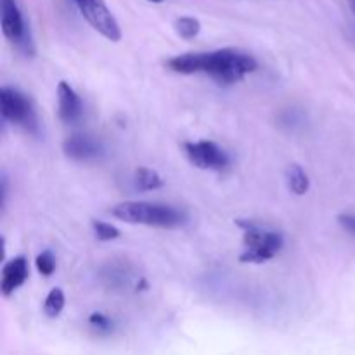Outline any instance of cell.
I'll return each instance as SVG.
<instances>
[{"label":"cell","instance_id":"16","mask_svg":"<svg viewBox=\"0 0 355 355\" xmlns=\"http://www.w3.org/2000/svg\"><path fill=\"white\" fill-rule=\"evenodd\" d=\"M92 229L99 241H113V239L120 238V231L107 222L92 220Z\"/></svg>","mask_w":355,"mask_h":355},{"label":"cell","instance_id":"8","mask_svg":"<svg viewBox=\"0 0 355 355\" xmlns=\"http://www.w3.org/2000/svg\"><path fill=\"white\" fill-rule=\"evenodd\" d=\"M62 151L73 162L89 163L99 159L103 156L104 149L101 146V142L97 139H94L92 135L73 134L71 137H68L64 141Z\"/></svg>","mask_w":355,"mask_h":355},{"label":"cell","instance_id":"6","mask_svg":"<svg viewBox=\"0 0 355 355\" xmlns=\"http://www.w3.org/2000/svg\"><path fill=\"white\" fill-rule=\"evenodd\" d=\"M184 153L196 168L220 172L229 166V156L214 141L184 142Z\"/></svg>","mask_w":355,"mask_h":355},{"label":"cell","instance_id":"7","mask_svg":"<svg viewBox=\"0 0 355 355\" xmlns=\"http://www.w3.org/2000/svg\"><path fill=\"white\" fill-rule=\"evenodd\" d=\"M0 12H2V31L6 38L23 49L24 52H31V38L28 31L24 17L17 7L16 0H0Z\"/></svg>","mask_w":355,"mask_h":355},{"label":"cell","instance_id":"11","mask_svg":"<svg viewBox=\"0 0 355 355\" xmlns=\"http://www.w3.org/2000/svg\"><path fill=\"white\" fill-rule=\"evenodd\" d=\"M134 277L135 276L132 272L130 266L125 263V260H121V262L113 260V262L106 263L103 267V270H101V279H103V283L107 288L116 291H123L127 288H130L132 283H134Z\"/></svg>","mask_w":355,"mask_h":355},{"label":"cell","instance_id":"14","mask_svg":"<svg viewBox=\"0 0 355 355\" xmlns=\"http://www.w3.org/2000/svg\"><path fill=\"white\" fill-rule=\"evenodd\" d=\"M64 304H66V298H64V293H62V290L61 288H54V290L47 295V298H45L44 302L45 315L52 319L58 318V315L62 312V309H64Z\"/></svg>","mask_w":355,"mask_h":355},{"label":"cell","instance_id":"17","mask_svg":"<svg viewBox=\"0 0 355 355\" xmlns=\"http://www.w3.org/2000/svg\"><path fill=\"white\" fill-rule=\"evenodd\" d=\"M35 266H37V270L42 274V276L49 277L54 274L55 270V259L51 252H42L40 255L35 260Z\"/></svg>","mask_w":355,"mask_h":355},{"label":"cell","instance_id":"15","mask_svg":"<svg viewBox=\"0 0 355 355\" xmlns=\"http://www.w3.org/2000/svg\"><path fill=\"white\" fill-rule=\"evenodd\" d=\"M175 31L184 40H191V38L198 37V33L201 31V23L196 17L182 16L175 21Z\"/></svg>","mask_w":355,"mask_h":355},{"label":"cell","instance_id":"9","mask_svg":"<svg viewBox=\"0 0 355 355\" xmlns=\"http://www.w3.org/2000/svg\"><path fill=\"white\" fill-rule=\"evenodd\" d=\"M30 276L28 260L24 257H14L12 260L6 262L2 269V279H0V290L3 297H10L16 290H19L26 283Z\"/></svg>","mask_w":355,"mask_h":355},{"label":"cell","instance_id":"12","mask_svg":"<svg viewBox=\"0 0 355 355\" xmlns=\"http://www.w3.org/2000/svg\"><path fill=\"white\" fill-rule=\"evenodd\" d=\"M286 184L291 193H295L297 196H304L311 187V179L300 165H290L286 170Z\"/></svg>","mask_w":355,"mask_h":355},{"label":"cell","instance_id":"4","mask_svg":"<svg viewBox=\"0 0 355 355\" xmlns=\"http://www.w3.org/2000/svg\"><path fill=\"white\" fill-rule=\"evenodd\" d=\"M0 113H2L3 121L23 127L28 132H37L38 120L33 103L21 90L14 87L0 89Z\"/></svg>","mask_w":355,"mask_h":355},{"label":"cell","instance_id":"3","mask_svg":"<svg viewBox=\"0 0 355 355\" xmlns=\"http://www.w3.org/2000/svg\"><path fill=\"white\" fill-rule=\"evenodd\" d=\"M239 227H243V245L245 252L241 253L239 260L243 263H263L279 255L284 246V238L281 232L267 229L263 225L252 220H238Z\"/></svg>","mask_w":355,"mask_h":355},{"label":"cell","instance_id":"21","mask_svg":"<svg viewBox=\"0 0 355 355\" xmlns=\"http://www.w3.org/2000/svg\"><path fill=\"white\" fill-rule=\"evenodd\" d=\"M148 2H153V3H159V2H163V0H148Z\"/></svg>","mask_w":355,"mask_h":355},{"label":"cell","instance_id":"5","mask_svg":"<svg viewBox=\"0 0 355 355\" xmlns=\"http://www.w3.org/2000/svg\"><path fill=\"white\" fill-rule=\"evenodd\" d=\"M78 7L80 14L85 17L87 23L99 31L104 38L111 42H118L121 38V30L118 21L107 9L104 0H73Z\"/></svg>","mask_w":355,"mask_h":355},{"label":"cell","instance_id":"13","mask_svg":"<svg viewBox=\"0 0 355 355\" xmlns=\"http://www.w3.org/2000/svg\"><path fill=\"white\" fill-rule=\"evenodd\" d=\"M163 186V179L158 172L151 168H137L135 170V175H134V187L137 191H155L159 189Z\"/></svg>","mask_w":355,"mask_h":355},{"label":"cell","instance_id":"19","mask_svg":"<svg viewBox=\"0 0 355 355\" xmlns=\"http://www.w3.org/2000/svg\"><path fill=\"white\" fill-rule=\"evenodd\" d=\"M338 224L343 231L349 232L350 236H354L355 238V215H352V214L338 215Z\"/></svg>","mask_w":355,"mask_h":355},{"label":"cell","instance_id":"20","mask_svg":"<svg viewBox=\"0 0 355 355\" xmlns=\"http://www.w3.org/2000/svg\"><path fill=\"white\" fill-rule=\"evenodd\" d=\"M349 3H350V7H352V10H354V14H355V0H349Z\"/></svg>","mask_w":355,"mask_h":355},{"label":"cell","instance_id":"18","mask_svg":"<svg viewBox=\"0 0 355 355\" xmlns=\"http://www.w3.org/2000/svg\"><path fill=\"white\" fill-rule=\"evenodd\" d=\"M89 324L92 326V328L96 329L97 333H103V335H110V333L113 331V328H114L113 321H111V319L107 318V315L99 314V312H97V314L90 315V318H89Z\"/></svg>","mask_w":355,"mask_h":355},{"label":"cell","instance_id":"2","mask_svg":"<svg viewBox=\"0 0 355 355\" xmlns=\"http://www.w3.org/2000/svg\"><path fill=\"white\" fill-rule=\"evenodd\" d=\"M110 214L127 224L158 229H177L187 222V215L179 208L166 203H151V201H123L114 205Z\"/></svg>","mask_w":355,"mask_h":355},{"label":"cell","instance_id":"10","mask_svg":"<svg viewBox=\"0 0 355 355\" xmlns=\"http://www.w3.org/2000/svg\"><path fill=\"white\" fill-rule=\"evenodd\" d=\"M58 110L64 123H76L83 114L82 99L68 82H59L58 85Z\"/></svg>","mask_w":355,"mask_h":355},{"label":"cell","instance_id":"1","mask_svg":"<svg viewBox=\"0 0 355 355\" xmlns=\"http://www.w3.org/2000/svg\"><path fill=\"white\" fill-rule=\"evenodd\" d=\"M168 69L179 75L205 73L220 85H234L259 68L255 58L238 49L211 52H187L166 61Z\"/></svg>","mask_w":355,"mask_h":355}]
</instances>
